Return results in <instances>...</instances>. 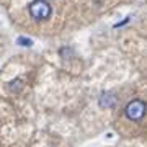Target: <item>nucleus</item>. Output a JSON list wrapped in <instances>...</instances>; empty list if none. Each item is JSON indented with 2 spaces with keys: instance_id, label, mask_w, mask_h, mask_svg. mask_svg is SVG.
<instances>
[{
  "instance_id": "1",
  "label": "nucleus",
  "mask_w": 147,
  "mask_h": 147,
  "mask_svg": "<svg viewBox=\"0 0 147 147\" xmlns=\"http://www.w3.org/2000/svg\"><path fill=\"white\" fill-rule=\"evenodd\" d=\"M28 10H30V15L34 20H47L51 16V13H53V8H51V5L46 0H34V2H31Z\"/></svg>"
},
{
  "instance_id": "2",
  "label": "nucleus",
  "mask_w": 147,
  "mask_h": 147,
  "mask_svg": "<svg viewBox=\"0 0 147 147\" xmlns=\"http://www.w3.org/2000/svg\"><path fill=\"white\" fill-rule=\"evenodd\" d=\"M146 113V103L142 100H132L124 110V115L132 121H139L142 119V116Z\"/></svg>"
},
{
  "instance_id": "3",
  "label": "nucleus",
  "mask_w": 147,
  "mask_h": 147,
  "mask_svg": "<svg viewBox=\"0 0 147 147\" xmlns=\"http://www.w3.org/2000/svg\"><path fill=\"white\" fill-rule=\"evenodd\" d=\"M100 106L101 108H111V106H115V103H116V96H113V93H103L100 96Z\"/></svg>"
},
{
  "instance_id": "4",
  "label": "nucleus",
  "mask_w": 147,
  "mask_h": 147,
  "mask_svg": "<svg viewBox=\"0 0 147 147\" xmlns=\"http://www.w3.org/2000/svg\"><path fill=\"white\" fill-rule=\"evenodd\" d=\"M21 87H23V84H21L20 79H16V80H13V82L8 84V90H10L11 93H18V92L21 90Z\"/></svg>"
},
{
  "instance_id": "5",
  "label": "nucleus",
  "mask_w": 147,
  "mask_h": 147,
  "mask_svg": "<svg viewBox=\"0 0 147 147\" xmlns=\"http://www.w3.org/2000/svg\"><path fill=\"white\" fill-rule=\"evenodd\" d=\"M16 42L20 44V46H25V47H30L33 44V41L31 39H28V38H23V36H20L18 39H16Z\"/></svg>"
}]
</instances>
